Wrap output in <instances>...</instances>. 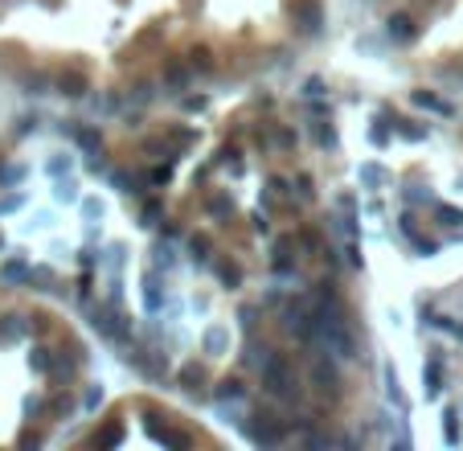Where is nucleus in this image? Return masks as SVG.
<instances>
[{
  "label": "nucleus",
  "instance_id": "ddd939ff",
  "mask_svg": "<svg viewBox=\"0 0 463 451\" xmlns=\"http://www.w3.org/2000/svg\"><path fill=\"white\" fill-rule=\"evenodd\" d=\"M218 398H230V402H238V398H242V386H238V381H221Z\"/></svg>",
  "mask_w": 463,
  "mask_h": 451
},
{
  "label": "nucleus",
  "instance_id": "0eeeda50",
  "mask_svg": "<svg viewBox=\"0 0 463 451\" xmlns=\"http://www.w3.org/2000/svg\"><path fill=\"white\" fill-rule=\"evenodd\" d=\"M226 345H230V333H226V329H209V333H205V349H209V353H221Z\"/></svg>",
  "mask_w": 463,
  "mask_h": 451
},
{
  "label": "nucleus",
  "instance_id": "4468645a",
  "mask_svg": "<svg viewBox=\"0 0 463 451\" xmlns=\"http://www.w3.org/2000/svg\"><path fill=\"white\" fill-rule=\"evenodd\" d=\"M58 87H62V95H70V99H78V95H82V78H62Z\"/></svg>",
  "mask_w": 463,
  "mask_h": 451
},
{
  "label": "nucleus",
  "instance_id": "6e6552de",
  "mask_svg": "<svg viewBox=\"0 0 463 451\" xmlns=\"http://www.w3.org/2000/svg\"><path fill=\"white\" fill-rule=\"evenodd\" d=\"M386 394H390V402H398V410H406V398H402V386H398L393 369H386Z\"/></svg>",
  "mask_w": 463,
  "mask_h": 451
},
{
  "label": "nucleus",
  "instance_id": "aec40b11",
  "mask_svg": "<svg viewBox=\"0 0 463 451\" xmlns=\"http://www.w3.org/2000/svg\"><path fill=\"white\" fill-rule=\"evenodd\" d=\"M193 66H201V70L209 66V53H205V49H197V53H193Z\"/></svg>",
  "mask_w": 463,
  "mask_h": 451
},
{
  "label": "nucleus",
  "instance_id": "f257e3e1",
  "mask_svg": "<svg viewBox=\"0 0 463 451\" xmlns=\"http://www.w3.org/2000/svg\"><path fill=\"white\" fill-rule=\"evenodd\" d=\"M263 386H267L275 398H292L295 390V378H292V369H287V361L279 353H267L263 357Z\"/></svg>",
  "mask_w": 463,
  "mask_h": 451
},
{
  "label": "nucleus",
  "instance_id": "f8f14e48",
  "mask_svg": "<svg viewBox=\"0 0 463 451\" xmlns=\"http://www.w3.org/2000/svg\"><path fill=\"white\" fill-rule=\"evenodd\" d=\"M443 419H447V423H443V435H447V443H455V439H459V427H455V419H459V414H455V410H447Z\"/></svg>",
  "mask_w": 463,
  "mask_h": 451
},
{
  "label": "nucleus",
  "instance_id": "20e7f679",
  "mask_svg": "<svg viewBox=\"0 0 463 451\" xmlns=\"http://www.w3.org/2000/svg\"><path fill=\"white\" fill-rule=\"evenodd\" d=\"M386 33H390L393 42H415V21H410V17H390V29H386Z\"/></svg>",
  "mask_w": 463,
  "mask_h": 451
},
{
  "label": "nucleus",
  "instance_id": "dca6fc26",
  "mask_svg": "<svg viewBox=\"0 0 463 451\" xmlns=\"http://www.w3.org/2000/svg\"><path fill=\"white\" fill-rule=\"evenodd\" d=\"M382 177H386V172H382L377 165H365V168H361V181H365V185H377Z\"/></svg>",
  "mask_w": 463,
  "mask_h": 451
},
{
  "label": "nucleus",
  "instance_id": "f03ea898",
  "mask_svg": "<svg viewBox=\"0 0 463 451\" xmlns=\"http://www.w3.org/2000/svg\"><path fill=\"white\" fill-rule=\"evenodd\" d=\"M295 25L304 33H316L320 29V4L316 0H295Z\"/></svg>",
  "mask_w": 463,
  "mask_h": 451
},
{
  "label": "nucleus",
  "instance_id": "7ed1b4c3",
  "mask_svg": "<svg viewBox=\"0 0 463 451\" xmlns=\"http://www.w3.org/2000/svg\"><path fill=\"white\" fill-rule=\"evenodd\" d=\"M312 381H316V390H324V394H337V390H341V378H337V369H332L328 361H316V365H312Z\"/></svg>",
  "mask_w": 463,
  "mask_h": 451
},
{
  "label": "nucleus",
  "instance_id": "4be33fe9",
  "mask_svg": "<svg viewBox=\"0 0 463 451\" xmlns=\"http://www.w3.org/2000/svg\"><path fill=\"white\" fill-rule=\"evenodd\" d=\"M459 336H463V329H459Z\"/></svg>",
  "mask_w": 463,
  "mask_h": 451
},
{
  "label": "nucleus",
  "instance_id": "412c9836",
  "mask_svg": "<svg viewBox=\"0 0 463 451\" xmlns=\"http://www.w3.org/2000/svg\"><path fill=\"white\" fill-rule=\"evenodd\" d=\"M209 210H214V214H226V210H230V201H221V197H214V201H209Z\"/></svg>",
  "mask_w": 463,
  "mask_h": 451
},
{
  "label": "nucleus",
  "instance_id": "2eb2a0df",
  "mask_svg": "<svg viewBox=\"0 0 463 451\" xmlns=\"http://www.w3.org/2000/svg\"><path fill=\"white\" fill-rule=\"evenodd\" d=\"M189 246H193V259H209V238H205V234H201V238H193Z\"/></svg>",
  "mask_w": 463,
  "mask_h": 451
},
{
  "label": "nucleus",
  "instance_id": "1a4fd4ad",
  "mask_svg": "<svg viewBox=\"0 0 463 451\" xmlns=\"http://www.w3.org/2000/svg\"><path fill=\"white\" fill-rule=\"evenodd\" d=\"M435 217H439L443 226H459V222H463V210H451V205H435Z\"/></svg>",
  "mask_w": 463,
  "mask_h": 451
},
{
  "label": "nucleus",
  "instance_id": "423d86ee",
  "mask_svg": "<svg viewBox=\"0 0 463 451\" xmlns=\"http://www.w3.org/2000/svg\"><path fill=\"white\" fill-rule=\"evenodd\" d=\"M250 439H254V443H267V447H275V443H283V431L270 427V423H259V427L250 431Z\"/></svg>",
  "mask_w": 463,
  "mask_h": 451
},
{
  "label": "nucleus",
  "instance_id": "9b49d317",
  "mask_svg": "<svg viewBox=\"0 0 463 451\" xmlns=\"http://www.w3.org/2000/svg\"><path fill=\"white\" fill-rule=\"evenodd\" d=\"M218 275H221V284H230V287H238V284H242V271H238V267H226V262H221V267H218Z\"/></svg>",
  "mask_w": 463,
  "mask_h": 451
},
{
  "label": "nucleus",
  "instance_id": "6ab92c4d",
  "mask_svg": "<svg viewBox=\"0 0 463 451\" xmlns=\"http://www.w3.org/2000/svg\"><path fill=\"white\" fill-rule=\"evenodd\" d=\"M58 197H62V201H74V185H70V181H66V185H58Z\"/></svg>",
  "mask_w": 463,
  "mask_h": 451
},
{
  "label": "nucleus",
  "instance_id": "f3484780",
  "mask_svg": "<svg viewBox=\"0 0 463 451\" xmlns=\"http://www.w3.org/2000/svg\"><path fill=\"white\" fill-rule=\"evenodd\" d=\"M316 136H320V144H328V148L337 144V132H332V127H324V123L316 127Z\"/></svg>",
  "mask_w": 463,
  "mask_h": 451
},
{
  "label": "nucleus",
  "instance_id": "9d476101",
  "mask_svg": "<svg viewBox=\"0 0 463 451\" xmlns=\"http://www.w3.org/2000/svg\"><path fill=\"white\" fill-rule=\"evenodd\" d=\"M415 103H418V107H431V111H443V115L451 111V107H447L443 99H435V95H422V91H415Z\"/></svg>",
  "mask_w": 463,
  "mask_h": 451
},
{
  "label": "nucleus",
  "instance_id": "a211bd4d",
  "mask_svg": "<svg viewBox=\"0 0 463 451\" xmlns=\"http://www.w3.org/2000/svg\"><path fill=\"white\" fill-rule=\"evenodd\" d=\"M320 87H324V82H320V78H308V87H304V95H324V91H320Z\"/></svg>",
  "mask_w": 463,
  "mask_h": 451
},
{
  "label": "nucleus",
  "instance_id": "39448f33",
  "mask_svg": "<svg viewBox=\"0 0 463 451\" xmlns=\"http://www.w3.org/2000/svg\"><path fill=\"white\" fill-rule=\"evenodd\" d=\"M422 381H426V398H435V394L443 390V365L439 361H431V365L422 369Z\"/></svg>",
  "mask_w": 463,
  "mask_h": 451
}]
</instances>
